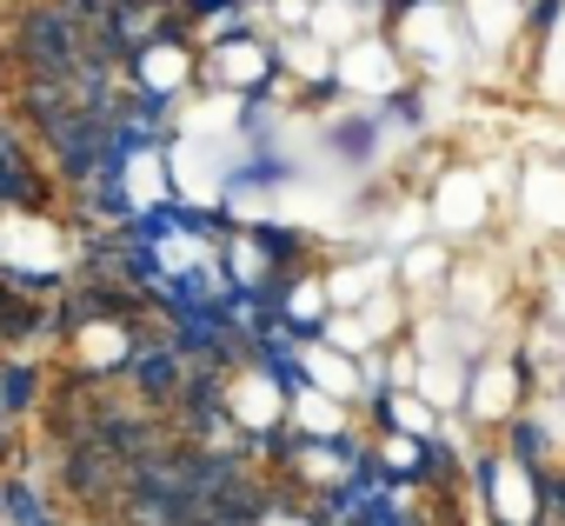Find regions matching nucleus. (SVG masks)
Wrapping results in <instances>:
<instances>
[{"instance_id":"1","label":"nucleus","mask_w":565,"mask_h":526,"mask_svg":"<svg viewBox=\"0 0 565 526\" xmlns=\"http://www.w3.org/2000/svg\"><path fill=\"white\" fill-rule=\"evenodd\" d=\"M0 260H14V267H61V233L28 213H8L0 220Z\"/></svg>"},{"instance_id":"2","label":"nucleus","mask_w":565,"mask_h":526,"mask_svg":"<svg viewBox=\"0 0 565 526\" xmlns=\"http://www.w3.org/2000/svg\"><path fill=\"white\" fill-rule=\"evenodd\" d=\"M340 74H347L353 94H393V87H399V61H393L386 48H373V41H347Z\"/></svg>"},{"instance_id":"3","label":"nucleus","mask_w":565,"mask_h":526,"mask_svg":"<svg viewBox=\"0 0 565 526\" xmlns=\"http://www.w3.org/2000/svg\"><path fill=\"white\" fill-rule=\"evenodd\" d=\"M419 61H433V67H446L452 61V14L446 8H413L406 14V34H399Z\"/></svg>"},{"instance_id":"4","label":"nucleus","mask_w":565,"mask_h":526,"mask_svg":"<svg viewBox=\"0 0 565 526\" xmlns=\"http://www.w3.org/2000/svg\"><path fill=\"white\" fill-rule=\"evenodd\" d=\"M433 213H439V227H452V233H459V227H479V220H486V180H479V173H452V180L439 187V207H433Z\"/></svg>"},{"instance_id":"5","label":"nucleus","mask_w":565,"mask_h":526,"mask_svg":"<svg viewBox=\"0 0 565 526\" xmlns=\"http://www.w3.org/2000/svg\"><path fill=\"white\" fill-rule=\"evenodd\" d=\"M525 207H532V220L565 227V173L558 167H532L525 173Z\"/></svg>"},{"instance_id":"6","label":"nucleus","mask_w":565,"mask_h":526,"mask_svg":"<svg viewBox=\"0 0 565 526\" xmlns=\"http://www.w3.org/2000/svg\"><path fill=\"white\" fill-rule=\"evenodd\" d=\"M173 173H180V187H186L193 200H213V193H220V167L206 160V147H200V140H186V147L173 154Z\"/></svg>"},{"instance_id":"7","label":"nucleus","mask_w":565,"mask_h":526,"mask_svg":"<svg viewBox=\"0 0 565 526\" xmlns=\"http://www.w3.org/2000/svg\"><path fill=\"white\" fill-rule=\"evenodd\" d=\"M233 413H239L246 427H266V420L279 413V393H273V380H266V374H246V380L233 387Z\"/></svg>"},{"instance_id":"8","label":"nucleus","mask_w":565,"mask_h":526,"mask_svg":"<svg viewBox=\"0 0 565 526\" xmlns=\"http://www.w3.org/2000/svg\"><path fill=\"white\" fill-rule=\"evenodd\" d=\"M426 393L433 400H452L459 393V360H452L446 334H426Z\"/></svg>"},{"instance_id":"9","label":"nucleus","mask_w":565,"mask_h":526,"mask_svg":"<svg viewBox=\"0 0 565 526\" xmlns=\"http://www.w3.org/2000/svg\"><path fill=\"white\" fill-rule=\"evenodd\" d=\"M307 374H313V387H327V400H347V393L360 387V380H353V367H347L333 347H327V354H313V360H307Z\"/></svg>"},{"instance_id":"10","label":"nucleus","mask_w":565,"mask_h":526,"mask_svg":"<svg viewBox=\"0 0 565 526\" xmlns=\"http://www.w3.org/2000/svg\"><path fill=\"white\" fill-rule=\"evenodd\" d=\"M472 407H479V420L505 413V407H512V367H486L479 387H472Z\"/></svg>"},{"instance_id":"11","label":"nucleus","mask_w":565,"mask_h":526,"mask_svg":"<svg viewBox=\"0 0 565 526\" xmlns=\"http://www.w3.org/2000/svg\"><path fill=\"white\" fill-rule=\"evenodd\" d=\"M499 513H505L512 526H525V519H532V486H525V473H519V466H499Z\"/></svg>"},{"instance_id":"12","label":"nucleus","mask_w":565,"mask_h":526,"mask_svg":"<svg viewBox=\"0 0 565 526\" xmlns=\"http://www.w3.org/2000/svg\"><path fill=\"white\" fill-rule=\"evenodd\" d=\"M160 187H167L160 154H140V160L127 167V193H134V207H153V200H160Z\"/></svg>"},{"instance_id":"13","label":"nucleus","mask_w":565,"mask_h":526,"mask_svg":"<svg viewBox=\"0 0 565 526\" xmlns=\"http://www.w3.org/2000/svg\"><path fill=\"white\" fill-rule=\"evenodd\" d=\"M233 120H239V101H226V94H220V101H206V107H193V114H186V134H226Z\"/></svg>"},{"instance_id":"14","label":"nucleus","mask_w":565,"mask_h":526,"mask_svg":"<svg viewBox=\"0 0 565 526\" xmlns=\"http://www.w3.org/2000/svg\"><path fill=\"white\" fill-rule=\"evenodd\" d=\"M220 74H226V81H253V74H266V54H259L253 41H233V48L220 54Z\"/></svg>"},{"instance_id":"15","label":"nucleus","mask_w":565,"mask_h":526,"mask_svg":"<svg viewBox=\"0 0 565 526\" xmlns=\"http://www.w3.org/2000/svg\"><path fill=\"white\" fill-rule=\"evenodd\" d=\"M147 81H153V87H180V81H186V54L153 48V54H147Z\"/></svg>"},{"instance_id":"16","label":"nucleus","mask_w":565,"mask_h":526,"mask_svg":"<svg viewBox=\"0 0 565 526\" xmlns=\"http://www.w3.org/2000/svg\"><path fill=\"white\" fill-rule=\"evenodd\" d=\"M380 287V267H353V274H340L333 287H327V301H366Z\"/></svg>"},{"instance_id":"17","label":"nucleus","mask_w":565,"mask_h":526,"mask_svg":"<svg viewBox=\"0 0 565 526\" xmlns=\"http://www.w3.org/2000/svg\"><path fill=\"white\" fill-rule=\"evenodd\" d=\"M545 94H552V101H565V14H558V28H552V54H545Z\"/></svg>"},{"instance_id":"18","label":"nucleus","mask_w":565,"mask_h":526,"mask_svg":"<svg viewBox=\"0 0 565 526\" xmlns=\"http://www.w3.org/2000/svg\"><path fill=\"white\" fill-rule=\"evenodd\" d=\"M300 420H307L313 433H340V400H320V393H307V400H300Z\"/></svg>"},{"instance_id":"19","label":"nucleus","mask_w":565,"mask_h":526,"mask_svg":"<svg viewBox=\"0 0 565 526\" xmlns=\"http://www.w3.org/2000/svg\"><path fill=\"white\" fill-rule=\"evenodd\" d=\"M313 34H320V41H347V34H353V14H347V8H320V14H313Z\"/></svg>"},{"instance_id":"20","label":"nucleus","mask_w":565,"mask_h":526,"mask_svg":"<svg viewBox=\"0 0 565 526\" xmlns=\"http://www.w3.org/2000/svg\"><path fill=\"white\" fill-rule=\"evenodd\" d=\"M439 267H446V253H439V246H413V253H406V274H413V281H433Z\"/></svg>"},{"instance_id":"21","label":"nucleus","mask_w":565,"mask_h":526,"mask_svg":"<svg viewBox=\"0 0 565 526\" xmlns=\"http://www.w3.org/2000/svg\"><path fill=\"white\" fill-rule=\"evenodd\" d=\"M294 67H300V74H327V48L300 41V48H294Z\"/></svg>"},{"instance_id":"22","label":"nucleus","mask_w":565,"mask_h":526,"mask_svg":"<svg viewBox=\"0 0 565 526\" xmlns=\"http://www.w3.org/2000/svg\"><path fill=\"white\" fill-rule=\"evenodd\" d=\"M320 307H327V287H300V294H294V314H300V320H320Z\"/></svg>"},{"instance_id":"23","label":"nucleus","mask_w":565,"mask_h":526,"mask_svg":"<svg viewBox=\"0 0 565 526\" xmlns=\"http://www.w3.org/2000/svg\"><path fill=\"white\" fill-rule=\"evenodd\" d=\"M393 413H399V427H406V433H426V427H433V413H426L419 400H399Z\"/></svg>"},{"instance_id":"24","label":"nucleus","mask_w":565,"mask_h":526,"mask_svg":"<svg viewBox=\"0 0 565 526\" xmlns=\"http://www.w3.org/2000/svg\"><path fill=\"white\" fill-rule=\"evenodd\" d=\"M333 340H340V347H360V340H373V334H366V320H340Z\"/></svg>"},{"instance_id":"25","label":"nucleus","mask_w":565,"mask_h":526,"mask_svg":"<svg viewBox=\"0 0 565 526\" xmlns=\"http://www.w3.org/2000/svg\"><path fill=\"white\" fill-rule=\"evenodd\" d=\"M87 354H94V360H100V354L114 360V354H120V334H87Z\"/></svg>"},{"instance_id":"26","label":"nucleus","mask_w":565,"mask_h":526,"mask_svg":"<svg viewBox=\"0 0 565 526\" xmlns=\"http://www.w3.org/2000/svg\"><path fill=\"white\" fill-rule=\"evenodd\" d=\"M273 526H307V519H273Z\"/></svg>"}]
</instances>
